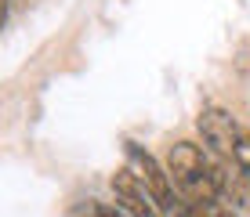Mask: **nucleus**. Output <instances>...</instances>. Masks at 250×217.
I'll use <instances>...</instances> for the list:
<instances>
[{"mask_svg": "<svg viewBox=\"0 0 250 217\" xmlns=\"http://www.w3.org/2000/svg\"><path fill=\"white\" fill-rule=\"evenodd\" d=\"M163 217H188L185 206H170V210H163Z\"/></svg>", "mask_w": 250, "mask_h": 217, "instance_id": "nucleus-6", "label": "nucleus"}, {"mask_svg": "<svg viewBox=\"0 0 250 217\" xmlns=\"http://www.w3.org/2000/svg\"><path fill=\"white\" fill-rule=\"evenodd\" d=\"M243 192H247V203H250V174H243Z\"/></svg>", "mask_w": 250, "mask_h": 217, "instance_id": "nucleus-7", "label": "nucleus"}, {"mask_svg": "<svg viewBox=\"0 0 250 217\" xmlns=\"http://www.w3.org/2000/svg\"><path fill=\"white\" fill-rule=\"evenodd\" d=\"M127 170L134 174L138 181H142L145 188L152 192V199L163 206V210H170V206H178V199H174V188H170V174L160 167L156 159H152L149 152L142 149V145H134V141H127Z\"/></svg>", "mask_w": 250, "mask_h": 217, "instance_id": "nucleus-1", "label": "nucleus"}, {"mask_svg": "<svg viewBox=\"0 0 250 217\" xmlns=\"http://www.w3.org/2000/svg\"><path fill=\"white\" fill-rule=\"evenodd\" d=\"M94 217H131V214H124L120 206H94Z\"/></svg>", "mask_w": 250, "mask_h": 217, "instance_id": "nucleus-5", "label": "nucleus"}, {"mask_svg": "<svg viewBox=\"0 0 250 217\" xmlns=\"http://www.w3.org/2000/svg\"><path fill=\"white\" fill-rule=\"evenodd\" d=\"M113 192H116V206L124 214H131V217H156V206H152L156 199H152V192L134 178L131 170H120L113 178Z\"/></svg>", "mask_w": 250, "mask_h": 217, "instance_id": "nucleus-3", "label": "nucleus"}, {"mask_svg": "<svg viewBox=\"0 0 250 217\" xmlns=\"http://www.w3.org/2000/svg\"><path fill=\"white\" fill-rule=\"evenodd\" d=\"M196 127H200L203 141L210 145L214 152H221V156H232L239 134H243V130L236 127V119H232L225 109H203L200 116H196Z\"/></svg>", "mask_w": 250, "mask_h": 217, "instance_id": "nucleus-2", "label": "nucleus"}, {"mask_svg": "<svg viewBox=\"0 0 250 217\" xmlns=\"http://www.w3.org/2000/svg\"><path fill=\"white\" fill-rule=\"evenodd\" d=\"M221 217H239V214H232V210H221Z\"/></svg>", "mask_w": 250, "mask_h": 217, "instance_id": "nucleus-8", "label": "nucleus"}, {"mask_svg": "<svg viewBox=\"0 0 250 217\" xmlns=\"http://www.w3.org/2000/svg\"><path fill=\"white\" fill-rule=\"evenodd\" d=\"M232 163H236L243 174H250V130H243L236 141V149H232Z\"/></svg>", "mask_w": 250, "mask_h": 217, "instance_id": "nucleus-4", "label": "nucleus"}]
</instances>
